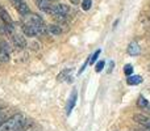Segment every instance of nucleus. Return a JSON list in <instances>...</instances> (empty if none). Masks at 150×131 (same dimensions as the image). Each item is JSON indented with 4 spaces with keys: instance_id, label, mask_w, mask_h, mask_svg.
<instances>
[{
    "instance_id": "nucleus-10",
    "label": "nucleus",
    "mask_w": 150,
    "mask_h": 131,
    "mask_svg": "<svg viewBox=\"0 0 150 131\" xmlns=\"http://www.w3.org/2000/svg\"><path fill=\"white\" fill-rule=\"evenodd\" d=\"M55 9H57V13H61V15H65V16H67L69 13H70V7H69V5H66V4L55 5Z\"/></svg>"
},
{
    "instance_id": "nucleus-19",
    "label": "nucleus",
    "mask_w": 150,
    "mask_h": 131,
    "mask_svg": "<svg viewBox=\"0 0 150 131\" xmlns=\"http://www.w3.org/2000/svg\"><path fill=\"white\" fill-rule=\"evenodd\" d=\"M4 122H5V117L3 116V114H0V127L4 125Z\"/></svg>"
},
{
    "instance_id": "nucleus-3",
    "label": "nucleus",
    "mask_w": 150,
    "mask_h": 131,
    "mask_svg": "<svg viewBox=\"0 0 150 131\" xmlns=\"http://www.w3.org/2000/svg\"><path fill=\"white\" fill-rule=\"evenodd\" d=\"M133 119H134L137 123L142 125L144 127H146V129L150 130V118L148 116H145V114H134V116H133Z\"/></svg>"
},
{
    "instance_id": "nucleus-6",
    "label": "nucleus",
    "mask_w": 150,
    "mask_h": 131,
    "mask_svg": "<svg viewBox=\"0 0 150 131\" xmlns=\"http://www.w3.org/2000/svg\"><path fill=\"white\" fill-rule=\"evenodd\" d=\"M12 41H13V45H15L16 47H18V49H24V47H26V41L24 37L18 36V34H12Z\"/></svg>"
},
{
    "instance_id": "nucleus-12",
    "label": "nucleus",
    "mask_w": 150,
    "mask_h": 131,
    "mask_svg": "<svg viewBox=\"0 0 150 131\" xmlns=\"http://www.w3.org/2000/svg\"><path fill=\"white\" fill-rule=\"evenodd\" d=\"M149 105V101L146 100L145 97H138V100H137V106L138 108H141V109H146V106Z\"/></svg>"
},
{
    "instance_id": "nucleus-14",
    "label": "nucleus",
    "mask_w": 150,
    "mask_h": 131,
    "mask_svg": "<svg viewBox=\"0 0 150 131\" xmlns=\"http://www.w3.org/2000/svg\"><path fill=\"white\" fill-rule=\"evenodd\" d=\"M0 49L1 50H4V51H7V53H11V46H9V43H8L5 39H3V38H0Z\"/></svg>"
},
{
    "instance_id": "nucleus-7",
    "label": "nucleus",
    "mask_w": 150,
    "mask_h": 131,
    "mask_svg": "<svg viewBox=\"0 0 150 131\" xmlns=\"http://www.w3.org/2000/svg\"><path fill=\"white\" fill-rule=\"evenodd\" d=\"M140 46H138L137 42H130L129 46H128V54L132 55V57H136V55L140 54Z\"/></svg>"
},
{
    "instance_id": "nucleus-9",
    "label": "nucleus",
    "mask_w": 150,
    "mask_h": 131,
    "mask_svg": "<svg viewBox=\"0 0 150 131\" xmlns=\"http://www.w3.org/2000/svg\"><path fill=\"white\" fill-rule=\"evenodd\" d=\"M47 33L53 34V36H59L63 33V30L59 25H49L47 26Z\"/></svg>"
},
{
    "instance_id": "nucleus-17",
    "label": "nucleus",
    "mask_w": 150,
    "mask_h": 131,
    "mask_svg": "<svg viewBox=\"0 0 150 131\" xmlns=\"http://www.w3.org/2000/svg\"><path fill=\"white\" fill-rule=\"evenodd\" d=\"M104 66H105V62H104V60L98 62V63H96V66H95V71L96 72H101V71H103V68H104Z\"/></svg>"
},
{
    "instance_id": "nucleus-13",
    "label": "nucleus",
    "mask_w": 150,
    "mask_h": 131,
    "mask_svg": "<svg viewBox=\"0 0 150 131\" xmlns=\"http://www.w3.org/2000/svg\"><path fill=\"white\" fill-rule=\"evenodd\" d=\"M9 60V53L0 49V63H7Z\"/></svg>"
},
{
    "instance_id": "nucleus-4",
    "label": "nucleus",
    "mask_w": 150,
    "mask_h": 131,
    "mask_svg": "<svg viewBox=\"0 0 150 131\" xmlns=\"http://www.w3.org/2000/svg\"><path fill=\"white\" fill-rule=\"evenodd\" d=\"M34 1H36L37 7H38L40 9L44 11L45 13H49L50 15V12H52V9H53V5L50 4L49 0H34Z\"/></svg>"
},
{
    "instance_id": "nucleus-15",
    "label": "nucleus",
    "mask_w": 150,
    "mask_h": 131,
    "mask_svg": "<svg viewBox=\"0 0 150 131\" xmlns=\"http://www.w3.org/2000/svg\"><path fill=\"white\" fill-rule=\"evenodd\" d=\"M99 55H100V50H96V51L93 53L92 57H90V60H88V63H90V64H93V63H95L96 60H98Z\"/></svg>"
},
{
    "instance_id": "nucleus-5",
    "label": "nucleus",
    "mask_w": 150,
    "mask_h": 131,
    "mask_svg": "<svg viewBox=\"0 0 150 131\" xmlns=\"http://www.w3.org/2000/svg\"><path fill=\"white\" fill-rule=\"evenodd\" d=\"M76 98H78V92H76V89H74V90H73V93H71V96H70V98H69L67 108H66V111H67V116H70L71 110L74 109L75 104H76Z\"/></svg>"
},
{
    "instance_id": "nucleus-16",
    "label": "nucleus",
    "mask_w": 150,
    "mask_h": 131,
    "mask_svg": "<svg viewBox=\"0 0 150 131\" xmlns=\"http://www.w3.org/2000/svg\"><path fill=\"white\" fill-rule=\"evenodd\" d=\"M91 7H92V1L91 0H83L82 1V8L84 11H88Z\"/></svg>"
},
{
    "instance_id": "nucleus-22",
    "label": "nucleus",
    "mask_w": 150,
    "mask_h": 131,
    "mask_svg": "<svg viewBox=\"0 0 150 131\" xmlns=\"http://www.w3.org/2000/svg\"><path fill=\"white\" fill-rule=\"evenodd\" d=\"M0 7H1V5H0Z\"/></svg>"
},
{
    "instance_id": "nucleus-21",
    "label": "nucleus",
    "mask_w": 150,
    "mask_h": 131,
    "mask_svg": "<svg viewBox=\"0 0 150 131\" xmlns=\"http://www.w3.org/2000/svg\"><path fill=\"white\" fill-rule=\"evenodd\" d=\"M49 1H52V0H49Z\"/></svg>"
},
{
    "instance_id": "nucleus-11",
    "label": "nucleus",
    "mask_w": 150,
    "mask_h": 131,
    "mask_svg": "<svg viewBox=\"0 0 150 131\" xmlns=\"http://www.w3.org/2000/svg\"><path fill=\"white\" fill-rule=\"evenodd\" d=\"M70 74H71V68H66V69H63V71L57 76V80H58V81H63V80H67L69 77H70V76H69Z\"/></svg>"
},
{
    "instance_id": "nucleus-20",
    "label": "nucleus",
    "mask_w": 150,
    "mask_h": 131,
    "mask_svg": "<svg viewBox=\"0 0 150 131\" xmlns=\"http://www.w3.org/2000/svg\"><path fill=\"white\" fill-rule=\"evenodd\" d=\"M146 110H148L149 113H150V105H148V106H146Z\"/></svg>"
},
{
    "instance_id": "nucleus-18",
    "label": "nucleus",
    "mask_w": 150,
    "mask_h": 131,
    "mask_svg": "<svg viewBox=\"0 0 150 131\" xmlns=\"http://www.w3.org/2000/svg\"><path fill=\"white\" fill-rule=\"evenodd\" d=\"M124 74L127 75V76H130V75L133 74V66L132 64H127L124 67Z\"/></svg>"
},
{
    "instance_id": "nucleus-1",
    "label": "nucleus",
    "mask_w": 150,
    "mask_h": 131,
    "mask_svg": "<svg viewBox=\"0 0 150 131\" xmlns=\"http://www.w3.org/2000/svg\"><path fill=\"white\" fill-rule=\"evenodd\" d=\"M25 121L26 118L23 114H15L4 122V125L0 127V131H17Z\"/></svg>"
},
{
    "instance_id": "nucleus-8",
    "label": "nucleus",
    "mask_w": 150,
    "mask_h": 131,
    "mask_svg": "<svg viewBox=\"0 0 150 131\" xmlns=\"http://www.w3.org/2000/svg\"><path fill=\"white\" fill-rule=\"evenodd\" d=\"M142 81V77L140 76V75H130V76H128V79H127V83H128V85H138Z\"/></svg>"
},
{
    "instance_id": "nucleus-2",
    "label": "nucleus",
    "mask_w": 150,
    "mask_h": 131,
    "mask_svg": "<svg viewBox=\"0 0 150 131\" xmlns=\"http://www.w3.org/2000/svg\"><path fill=\"white\" fill-rule=\"evenodd\" d=\"M11 3H12V5L17 9V12L20 13L21 16H26V15H29V8H28V5H26V3L25 1H23V0H9Z\"/></svg>"
}]
</instances>
